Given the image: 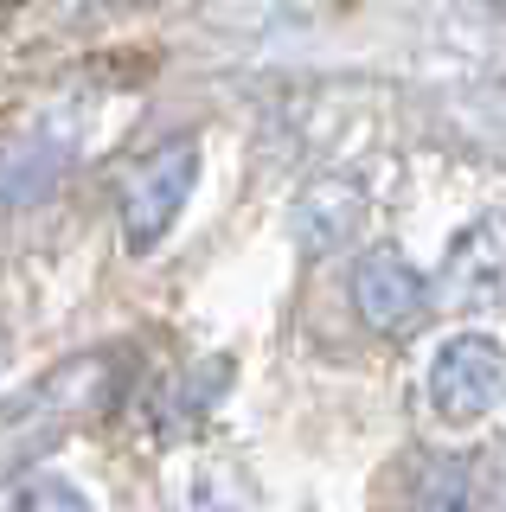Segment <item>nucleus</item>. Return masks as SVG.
I'll list each match as a JSON object with an SVG mask.
<instances>
[{
    "label": "nucleus",
    "mask_w": 506,
    "mask_h": 512,
    "mask_svg": "<svg viewBox=\"0 0 506 512\" xmlns=\"http://www.w3.org/2000/svg\"><path fill=\"white\" fill-rule=\"evenodd\" d=\"M193 173H199V148H193V141H167V148H154L129 173V186H122V237H129L135 256L154 250L167 237V224L180 218L186 192H193Z\"/></svg>",
    "instance_id": "obj_1"
},
{
    "label": "nucleus",
    "mask_w": 506,
    "mask_h": 512,
    "mask_svg": "<svg viewBox=\"0 0 506 512\" xmlns=\"http://www.w3.org/2000/svg\"><path fill=\"white\" fill-rule=\"evenodd\" d=\"M430 397H436L442 416H455V423L487 416L506 397V352L494 340H481V333L449 340L436 352V365H430Z\"/></svg>",
    "instance_id": "obj_2"
},
{
    "label": "nucleus",
    "mask_w": 506,
    "mask_h": 512,
    "mask_svg": "<svg viewBox=\"0 0 506 512\" xmlns=\"http://www.w3.org/2000/svg\"><path fill=\"white\" fill-rule=\"evenodd\" d=\"M353 308L366 314L378 333H410L430 314V282H423L398 250H366L359 269H353Z\"/></svg>",
    "instance_id": "obj_3"
},
{
    "label": "nucleus",
    "mask_w": 506,
    "mask_h": 512,
    "mask_svg": "<svg viewBox=\"0 0 506 512\" xmlns=\"http://www.w3.org/2000/svg\"><path fill=\"white\" fill-rule=\"evenodd\" d=\"M462 474H468L462 461H436V468L423 474V512H462V500H468Z\"/></svg>",
    "instance_id": "obj_4"
}]
</instances>
